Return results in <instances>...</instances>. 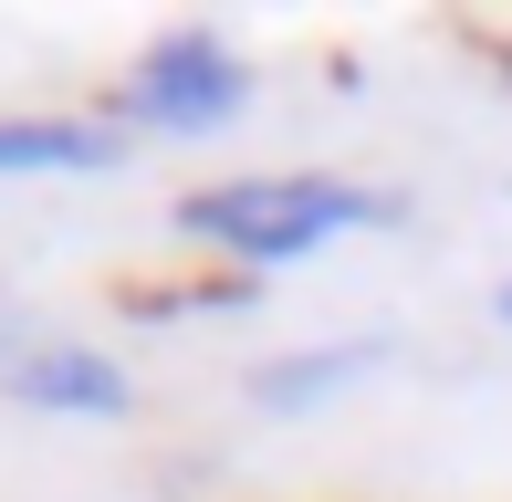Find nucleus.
Here are the masks:
<instances>
[{
  "mask_svg": "<svg viewBox=\"0 0 512 502\" xmlns=\"http://www.w3.org/2000/svg\"><path fill=\"white\" fill-rule=\"evenodd\" d=\"M377 220H398V199H387V189H356V178H230V189H189V199H178V231H189V241H220L241 272L304 262L314 241L377 231Z\"/></svg>",
  "mask_w": 512,
  "mask_h": 502,
  "instance_id": "f257e3e1",
  "label": "nucleus"
},
{
  "mask_svg": "<svg viewBox=\"0 0 512 502\" xmlns=\"http://www.w3.org/2000/svg\"><path fill=\"white\" fill-rule=\"evenodd\" d=\"M241 95H251V63L230 53L220 32H168L126 74L115 116H126V126H157V136H209V126L241 116Z\"/></svg>",
  "mask_w": 512,
  "mask_h": 502,
  "instance_id": "f03ea898",
  "label": "nucleus"
},
{
  "mask_svg": "<svg viewBox=\"0 0 512 502\" xmlns=\"http://www.w3.org/2000/svg\"><path fill=\"white\" fill-rule=\"evenodd\" d=\"M0 387L21 408H53V419H126L136 408V377L95 346H21V356H0Z\"/></svg>",
  "mask_w": 512,
  "mask_h": 502,
  "instance_id": "7ed1b4c3",
  "label": "nucleus"
},
{
  "mask_svg": "<svg viewBox=\"0 0 512 502\" xmlns=\"http://www.w3.org/2000/svg\"><path fill=\"white\" fill-rule=\"evenodd\" d=\"M115 136L105 116H0V178H32V168H115Z\"/></svg>",
  "mask_w": 512,
  "mask_h": 502,
  "instance_id": "20e7f679",
  "label": "nucleus"
},
{
  "mask_svg": "<svg viewBox=\"0 0 512 502\" xmlns=\"http://www.w3.org/2000/svg\"><path fill=\"white\" fill-rule=\"evenodd\" d=\"M366 367H387L377 335L324 346V356H272V367H251V398H262V408H314V398H335V387H356Z\"/></svg>",
  "mask_w": 512,
  "mask_h": 502,
  "instance_id": "39448f33",
  "label": "nucleus"
},
{
  "mask_svg": "<svg viewBox=\"0 0 512 502\" xmlns=\"http://www.w3.org/2000/svg\"><path fill=\"white\" fill-rule=\"evenodd\" d=\"M492 314H502V325H512V283H502V293H492Z\"/></svg>",
  "mask_w": 512,
  "mask_h": 502,
  "instance_id": "423d86ee",
  "label": "nucleus"
}]
</instances>
